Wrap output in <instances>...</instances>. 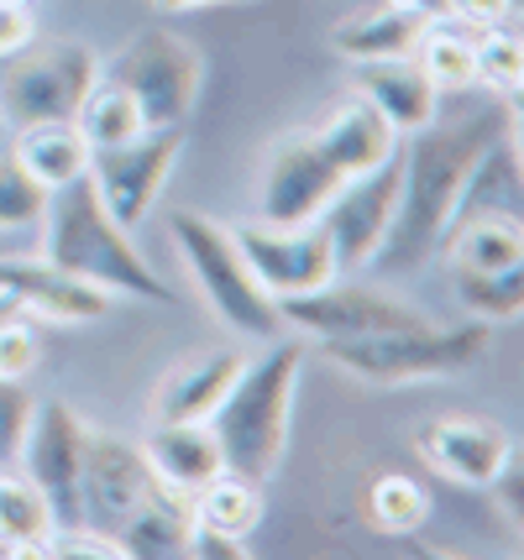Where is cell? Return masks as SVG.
Wrapping results in <instances>:
<instances>
[{
  "mask_svg": "<svg viewBox=\"0 0 524 560\" xmlns=\"http://www.w3.org/2000/svg\"><path fill=\"white\" fill-rule=\"evenodd\" d=\"M242 351H216V357H205L195 366H178L174 377L158 388L152 398V415L158 419H210L216 415V404L225 398V388L236 383V372H242Z\"/></svg>",
  "mask_w": 524,
  "mask_h": 560,
  "instance_id": "obj_23",
  "label": "cell"
},
{
  "mask_svg": "<svg viewBox=\"0 0 524 560\" xmlns=\"http://www.w3.org/2000/svg\"><path fill=\"white\" fill-rule=\"evenodd\" d=\"M394 210H399V147H394L388 163L351 173L321 210V225L330 236V252H336V272H362L373 262V252L388 236Z\"/></svg>",
  "mask_w": 524,
  "mask_h": 560,
  "instance_id": "obj_9",
  "label": "cell"
},
{
  "mask_svg": "<svg viewBox=\"0 0 524 560\" xmlns=\"http://www.w3.org/2000/svg\"><path fill=\"white\" fill-rule=\"evenodd\" d=\"M11 152H16V163H22L48 195L90 173V142H84V131H79L74 121L22 126V137H16Z\"/></svg>",
  "mask_w": 524,
  "mask_h": 560,
  "instance_id": "obj_22",
  "label": "cell"
},
{
  "mask_svg": "<svg viewBox=\"0 0 524 560\" xmlns=\"http://www.w3.org/2000/svg\"><path fill=\"white\" fill-rule=\"evenodd\" d=\"M101 79V63L84 43H48L0 69V126L22 131L43 121H74L79 100Z\"/></svg>",
  "mask_w": 524,
  "mask_h": 560,
  "instance_id": "obj_7",
  "label": "cell"
},
{
  "mask_svg": "<svg viewBox=\"0 0 524 560\" xmlns=\"http://www.w3.org/2000/svg\"><path fill=\"white\" fill-rule=\"evenodd\" d=\"M420 456L435 471H446L451 482H467V488H493L503 471H509V456H514V445L503 435L499 424H488V419H430L420 435Z\"/></svg>",
  "mask_w": 524,
  "mask_h": 560,
  "instance_id": "obj_15",
  "label": "cell"
},
{
  "mask_svg": "<svg viewBox=\"0 0 524 560\" xmlns=\"http://www.w3.org/2000/svg\"><path fill=\"white\" fill-rule=\"evenodd\" d=\"M74 126L84 131V142H90V152H95V147L131 142L137 131H148V126H142V110H137V100L126 95L121 84H110L105 73L95 79V84H90V95L79 100Z\"/></svg>",
  "mask_w": 524,
  "mask_h": 560,
  "instance_id": "obj_29",
  "label": "cell"
},
{
  "mask_svg": "<svg viewBox=\"0 0 524 560\" xmlns=\"http://www.w3.org/2000/svg\"><path fill=\"white\" fill-rule=\"evenodd\" d=\"M357 95L368 100V105H373L377 116L394 126L399 137L420 131V126L441 110V90H435V84H430V73L415 63V52L357 63Z\"/></svg>",
  "mask_w": 524,
  "mask_h": 560,
  "instance_id": "obj_17",
  "label": "cell"
},
{
  "mask_svg": "<svg viewBox=\"0 0 524 560\" xmlns=\"http://www.w3.org/2000/svg\"><path fill=\"white\" fill-rule=\"evenodd\" d=\"M53 509L26 471H0V545L16 556H37L53 539Z\"/></svg>",
  "mask_w": 524,
  "mask_h": 560,
  "instance_id": "obj_28",
  "label": "cell"
},
{
  "mask_svg": "<svg viewBox=\"0 0 524 560\" xmlns=\"http://www.w3.org/2000/svg\"><path fill=\"white\" fill-rule=\"evenodd\" d=\"M347 184V173L321 152V142L304 131L273 147V158L263 163V184H257V215L263 225H304L321 220L330 195Z\"/></svg>",
  "mask_w": 524,
  "mask_h": 560,
  "instance_id": "obj_14",
  "label": "cell"
},
{
  "mask_svg": "<svg viewBox=\"0 0 524 560\" xmlns=\"http://www.w3.org/2000/svg\"><path fill=\"white\" fill-rule=\"evenodd\" d=\"M231 236L242 246L252 278L273 299L310 293V289H321V283H330V278H341L321 220H304V225H263L257 220V225H236Z\"/></svg>",
  "mask_w": 524,
  "mask_h": 560,
  "instance_id": "obj_11",
  "label": "cell"
},
{
  "mask_svg": "<svg viewBox=\"0 0 524 560\" xmlns=\"http://www.w3.org/2000/svg\"><path fill=\"white\" fill-rule=\"evenodd\" d=\"M84 419L69 409V404H37L32 409V424H26L22 440V462L26 477L37 482V492L48 498L53 524L58 529H79V466H84Z\"/></svg>",
  "mask_w": 524,
  "mask_h": 560,
  "instance_id": "obj_13",
  "label": "cell"
},
{
  "mask_svg": "<svg viewBox=\"0 0 524 560\" xmlns=\"http://www.w3.org/2000/svg\"><path fill=\"white\" fill-rule=\"evenodd\" d=\"M48 262L79 283L126 299H152V304H178L174 289L148 268V257L131 246V231L110 215L90 184V173L48 195Z\"/></svg>",
  "mask_w": 524,
  "mask_h": 560,
  "instance_id": "obj_2",
  "label": "cell"
},
{
  "mask_svg": "<svg viewBox=\"0 0 524 560\" xmlns=\"http://www.w3.org/2000/svg\"><path fill=\"white\" fill-rule=\"evenodd\" d=\"M32 43V0H0V52H22Z\"/></svg>",
  "mask_w": 524,
  "mask_h": 560,
  "instance_id": "obj_36",
  "label": "cell"
},
{
  "mask_svg": "<svg viewBox=\"0 0 524 560\" xmlns=\"http://www.w3.org/2000/svg\"><path fill=\"white\" fill-rule=\"evenodd\" d=\"M430 22H435V16H424V11H409V5H394V0H377L373 16L347 22L336 32V52L351 58V63H368V58H404V52H415V43H420V32Z\"/></svg>",
  "mask_w": 524,
  "mask_h": 560,
  "instance_id": "obj_26",
  "label": "cell"
},
{
  "mask_svg": "<svg viewBox=\"0 0 524 560\" xmlns=\"http://www.w3.org/2000/svg\"><path fill=\"white\" fill-rule=\"evenodd\" d=\"M368 518H373V529H383V535H415L424 518H430V492L409 471H383L373 488H368Z\"/></svg>",
  "mask_w": 524,
  "mask_h": 560,
  "instance_id": "obj_30",
  "label": "cell"
},
{
  "mask_svg": "<svg viewBox=\"0 0 524 560\" xmlns=\"http://www.w3.org/2000/svg\"><path fill=\"white\" fill-rule=\"evenodd\" d=\"M520 11V0H446V16H462L473 26H493V22H509Z\"/></svg>",
  "mask_w": 524,
  "mask_h": 560,
  "instance_id": "obj_37",
  "label": "cell"
},
{
  "mask_svg": "<svg viewBox=\"0 0 524 560\" xmlns=\"http://www.w3.org/2000/svg\"><path fill=\"white\" fill-rule=\"evenodd\" d=\"M300 366L304 341H283V336H273L268 351L242 362L236 383L225 388V398L210 415L225 471H242L252 482L273 477V466L283 462V440H289V409H294Z\"/></svg>",
  "mask_w": 524,
  "mask_h": 560,
  "instance_id": "obj_3",
  "label": "cell"
},
{
  "mask_svg": "<svg viewBox=\"0 0 524 560\" xmlns=\"http://www.w3.org/2000/svg\"><path fill=\"white\" fill-rule=\"evenodd\" d=\"M32 409H37V398L26 393L22 377H0V466H11L16 456H22Z\"/></svg>",
  "mask_w": 524,
  "mask_h": 560,
  "instance_id": "obj_35",
  "label": "cell"
},
{
  "mask_svg": "<svg viewBox=\"0 0 524 560\" xmlns=\"http://www.w3.org/2000/svg\"><path fill=\"white\" fill-rule=\"evenodd\" d=\"M168 242H174V252L184 257V268L195 272V283H200V293L210 299V310H216L236 336L273 341L278 330H283L273 293L252 278L242 246H236V236L225 231L221 220L200 215V210H174V215H168Z\"/></svg>",
  "mask_w": 524,
  "mask_h": 560,
  "instance_id": "obj_5",
  "label": "cell"
},
{
  "mask_svg": "<svg viewBox=\"0 0 524 560\" xmlns=\"http://www.w3.org/2000/svg\"><path fill=\"white\" fill-rule=\"evenodd\" d=\"M105 79L121 84L126 95L137 100L142 126L152 131V126H184L189 121V110H195V100H200L205 63L178 32L148 26V32H137V37L105 63Z\"/></svg>",
  "mask_w": 524,
  "mask_h": 560,
  "instance_id": "obj_6",
  "label": "cell"
},
{
  "mask_svg": "<svg viewBox=\"0 0 524 560\" xmlns=\"http://www.w3.org/2000/svg\"><path fill=\"white\" fill-rule=\"evenodd\" d=\"M178 152H184V126H152V131H137L131 142L90 152V184L126 231L148 220V210L158 205L168 173H174Z\"/></svg>",
  "mask_w": 524,
  "mask_h": 560,
  "instance_id": "obj_8",
  "label": "cell"
},
{
  "mask_svg": "<svg viewBox=\"0 0 524 560\" xmlns=\"http://www.w3.org/2000/svg\"><path fill=\"white\" fill-rule=\"evenodd\" d=\"M441 246L451 252V268H477V272L524 268L520 215H467L441 236Z\"/></svg>",
  "mask_w": 524,
  "mask_h": 560,
  "instance_id": "obj_25",
  "label": "cell"
},
{
  "mask_svg": "<svg viewBox=\"0 0 524 560\" xmlns=\"http://www.w3.org/2000/svg\"><path fill=\"white\" fill-rule=\"evenodd\" d=\"M0 304H16L37 319H58V325H90L105 315L101 289L79 283L69 272H58L53 262H16V257H0Z\"/></svg>",
  "mask_w": 524,
  "mask_h": 560,
  "instance_id": "obj_16",
  "label": "cell"
},
{
  "mask_svg": "<svg viewBox=\"0 0 524 560\" xmlns=\"http://www.w3.org/2000/svg\"><path fill=\"white\" fill-rule=\"evenodd\" d=\"M48 210V189L16 163V152H0V231H22Z\"/></svg>",
  "mask_w": 524,
  "mask_h": 560,
  "instance_id": "obj_33",
  "label": "cell"
},
{
  "mask_svg": "<svg viewBox=\"0 0 524 560\" xmlns=\"http://www.w3.org/2000/svg\"><path fill=\"white\" fill-rule=\"evenodd\" d=\"M394 5H409V11H424V16H446V0H394Z\"/></svg>",
  "mask_w": 524,
  "mask_h": 560,
  "instance_id": "obj_38",
  "label": "cell"
},
{
  "mask_svg": "<svg viewBox=\"0 0 524 560\" xmlns=\"http://www.w3.org/2000/svg\"><path fill=\"white\" fill-rule=\"evenodd\" d=\"M142 456H148V466L158 471V482H168V488H178V492H195V488H205L216 471H225L210 419H158V430L148 435Z\"/></svg>",
  "mask_w": 524,
  "mask_h": 560,
  "instance_id": "obj_18",
  "label": "cell"
},
{
  "mask_svg": "<svg viewBox=\"0 0 524 560\" xmlns=\"http://www.w3.org/2000/svg\"><path fill=\"white\" fill-rule=\"evenodd\" d=\"M189 509H195V524H200V529L247 539L252 529L263 524V482H252L242 471H216L205 488L189 492Z\"/></svg>",
  "mask_w": 524,
  "mask_h": 560,
  "instance_id": "obj_27",
  "label": "cell"
},
{
  "mask_svg": "<svg viewBox=\"0 0 524 560\" xmlns=\"http://www.w3.org/2000/svg\"><path fill=\"white\" fill-rule=\"evenodd\" d=\"M321 351L325 362H336L362 383H415V377H441V372H462V366L482 362L488 319H473V325L415 319V325H394V330H373V336L321 341Z\"/></svg>",
  "mask_w": 524,
  "mask_h": 560,
  "instance_id": "obj_4",
  "label": "cell"
},
{
  "mask_svg": "<svg viewBox=\"0 0 524 560\" xmlns=\"http://www.w3.org/2000/svg\"><path fill=\"white\" fill-rule=\"evenodd\" d=\"M152 488H158V471L148 466L142 445L116 435H84V466H79V524L84 529L110 539L137 503H148Z\"/></svg>",
  "mask_w": 524,
  "mask_h": 560,
  "instance_id": "obj_10",
  "label": "cell"
},
{
  "mask_svg": "<svg viewBox=\"0 0 524 560\" xmlns=\"http://www.w3.org/2000/svg\"><path fill=\"white\" fill-rule=\"evenodd\" d=\"M451 283H456V299L477 319H514L524 310V268H499V272L451 268Z\"/></svg>",
  "mask_w": 524,
  "mask_h": 560,
  "instance_id": "obj_31",
  "label": "cell"
},
{
  "mask_svg": "<svg viewBox=\"0 0 524 560\" xmlns=\"http://www.w3.org/2000/svg\"><path fill=\"white\" fill-rule=\"evenodd\" d=\"M278 319L289 330H304L315 341H341V336H373V330H394V325H415L424 319L420 310H409L404 299L383 289H368V283H321L310 293H289V299H273Z\"/></svg>",
  "mask_w": 524,
  "mask_h": 560,
  "instance_id": "obj_12",
  "label": "cell"
},
{
  "mask_svg": "<svg viewBox=\"0 0 524 560\" xmlns=\"http://www.w3.org/2000/svg\"><path fill=\"white\" fill-rule=\"evenodd\" d=\"M37 325L26 310L0 304V377H26L37 366Z\"/></svg>",
  "mask_w": 524,
  "mask_h": 560,
  "instance_id": "obj_34",
  "label": "cell"
},
{
  "mask_svg": "<svg viewBox=\"0 0 524 560\" xmlns=\"http://www.w3.org/2000/svg\"><path fill=\"white\" fill-rule=\"evenodd\" d=\"M473 90H462L456 110H435L420 131H409V142H399V210L388 220V236L373 252V262L383 278L399 272H420L446 236V220L456 210V195L467 184L473 163L488 147L514 131V116L503 110V95L467 100Z\"/></svg>",
  "mask_w": 524,
  "mask_h": 560,
  "instance_id": "obj_1",
  "label": "cell"
},
{
  "mask_svg": "<svg viewBox=\"0 0 524 560\" xmlns=\"http://www.w3.org/2000/svg\"><path fill=\"white\" fill-rule=\"evenodd\" d=\"M189 535H195V509H189V492L158 482L148 492V503H137L131 518L116 529V550L131 560H168V556H189Z\"/></svg>",
  "mask_w": 524,
  "mask_h": 560,
  "instance_id": "obj_19",
  "label": "cell"
},
{
  "mask_svg": "<svg viewBox=\"0 0 524 560\" xmlns=\"http://www.w3.org/2000/svg\"><path fill=\"white\" fill-rule=\"evenodd\" d=\"M477 84L493 90V95L514 100L524 84V43L509 32L503 22L482 26L477 32Z\"/></svg>",
  "mask_w": 524,
  "mask_h": 560,
  "instance_id": "obj_32",
  "label": "cell"
},
{
  "mask_svg": "<svg viewBox=\"0 0 524 560\" xmlns=\"http://www.w3.org/2000/svg\"><path fill=\"white\" fill-rule=\"evenodd\" d=\"M152 5H163V11H189V5H210V0H152Z\"/></svg>",
  "mask_w": 524,
  "mask_h": 560,
  "instance_id": "obj_39",
  "label": "cell"
},
{
  "mask_svg": "<svg viewBox=\"0 0 524 560\" xmlns=\"http://www.w3.org/2000/svg\"><path fill=\"white\" fill-rule=\"evenodd\" d=\"M524 210V189H520V152H514V131L499 137L482 158L473 163L462 195H456V210H451L446 231L467 215H520Z\"/></svg>",
  "mask_w": 524,
  "mask_h": 560,
  "instance_id": "obj_21",
  "label": "cell"
},
{
  "mask_svg": "<svg viewBox=\"0 0 524 560\" xmlns=\"http://www.w3.org/2000/svg\"><path fill=\"white\" fill-rule=\"evenodd\" d=\"M477 32L482 26L462 22V16H435L415 43V63L430 73V84L441 95H462L477 90Z\"/></svg>",
  "mask_w": 524,
  "mask_h": 560,
  "instance_id": "obj_24",
  "label": "cell"
},
{
  "mask_svg": "<svg viewBox=\"0 0 524 560\" xmlns=\"http://www.w3.org/2000/svg\"><path fill=\"white\" fill-rule=\"evenodd\" d=\"M310 137L321 142V152L347 173V178L351 173L377 168V163H388V158H394V147H399V131L383 121L362 95H351L347 105H336V110L325 116V126H315Z\"/></svg>",
  "mask_w": 524,
  "mask_h": 560,
  "instance_id": "obj_20",
  "label": "cell"
}]
</instances>
